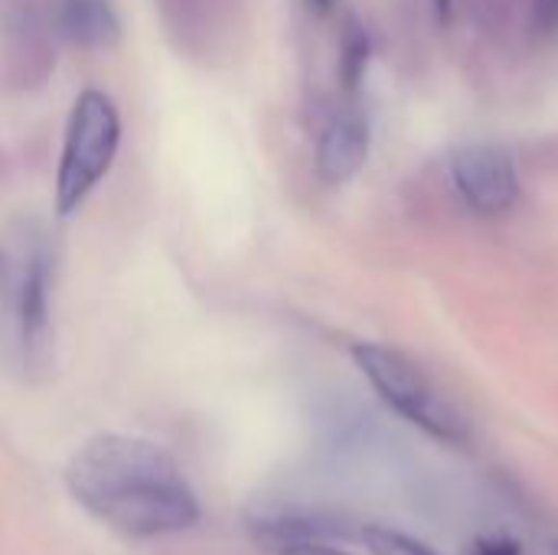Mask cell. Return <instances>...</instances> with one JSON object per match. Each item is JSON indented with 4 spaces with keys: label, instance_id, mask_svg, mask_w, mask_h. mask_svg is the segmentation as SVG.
Segmentation results:
<instances>
[{
    "label": "cell",
    "instance_id": "obj_1",
    "mask_svg": "<svg viewBox=\"0 0 558 555\" xmlns=\"http://www.w3.org/2000/svg\"><path fill=\"white\" fill-rule=\"evenodd\" d=\"M69 494L105 527L128 540L183 533L199 520V504L177 461L134 435H98L65 468Z\"/></svg>",
    "mask_w": 558,
    "mask_h": 555
},
{
    "label": "cell",
    "instance_id": "obj_2",
    "mask_svg": "<svg viewBox=\"0 0 558 555\" xmlns=\"http://www.w3.org/2000/svg\"><path fill=\"white\" fill-rule=\"evenodd\" d=\"M49 275L46 236L33 222L13 226L0 245V347L23 373L43 370L49 360Z\"/></svg>",
    "mask_w": 558,
    "mask_h": 555
},
{
    "label": "cell",
    "instance_id": "obj_3",
    "mask_svg": "<svg viewBox=\"0 0 558 555\" xmlns=\"http://www.w3.org/2000/svg\"><path fill=\"white\" fill-rule=\"evenodd\" d=\"M353 363L360 366L373 393L399 419L412 422L425 435L448 442V445H461L468 438V419L405 353L383 347V343H356Z\"/></svg>",
    "mask_w": 558,
    "mask_h": 555
},
{
    "label": "cell",
    "instance_id": "obj_4",
    "mask_svg": "<svg viewBox=\"0 0 558 555\" xmlns=\"http://www.w3.org/2000/svg\"><path fill=\"white\" fill-rule=\"evenodd\" d=\"M118 147L121 114L114 101L98 88H85L69 111L56 170V209L62 216L75 213L88 200V193L105 180Z\"/></svg>",
    "mask_w": 558,
    "mask_h": 555
},
{
    "label": "cell",
    "instance_id": "obj_5",
    "mask_svg": "<svg viewBox=\"0 0 558 555\" xmlns=\"http://www.w3.org/2000/svg\"><path fill=\"white\" fill-rule=\"evenodd\" d=\"M451 177L464 203L481 216H504L520 200V173L500 144H468L451 160Z\"/></svg>",
    "mask_w": 558,
    "mask_h": 555
},
{
    "label": "cell",
    "instance_id": "obj_6",
    "mask_svg": "<svg viewBox=\"0 0 558 555\" xmlns=\"http://www.w3.org/2000/svg\"><path fill=\"white\" fill-rule=\"evenodd\" d=\"M369 157V124L360 111H340L327 121L317 141V173L324 183H350Z\"/></svg>",
    "mask_w": 558,
    "mask_h": 555
},
{
    "label": "cell",
    "instance_id": "obj_7",
    "mask_svg": "<svg viewBox=\"0 0 558 555\" xmlns=\"http://www.w3.org/2000/svg\"><path fill=\"white\" fill-rule=\"evenodd\" d=\"M56 23L72 43L92 49L111 46L121 36V23L111 0H59Z\"/></svg>",
    "mask_w": 558,
    "mask_h": 555
},
{
    "label": "cell",
    "instance_id": "obj_8",
    "mask_svg": "<svg viewBox=\"0 0 558 555\" xmlns=\"http://www.w3.org/2000/svg\"><path fill=\"white\" fill-rule=\"evenodd\" d=\"M366 62H369V36L366 29L350 20L347 23V33H343V43H340V79H343V88H356L363 72H366Z\"/></svg>",
    "mask_w": 558,
    "mask_h": 555
},
{
    "label": "cell",
    "instance_id": "obj_9",
    "mask_svg": "<svg viewBox=\"0 0 558 555\" xmlns=\"http://www.w3.org/2000/svg\"><path fill=\"white\" fill-rule=\"evenodd\" d=\"M363 543L373 555H438L428 546H422L418 540L396 533V530H379V527H366L363 530Z\"/></svg>",
    "mask_w": 558,
    "mask_h": 555
},
{
    "label": "cell",
    "instance_id": "obj_10",
    "mask_svg": "<svg viewBox=\"0 0 558 555\" xmlns=\"http://www.w3.org/2000/svg\"><path fill=\"white\" fill-rule=\"evenodd\" d=\"M468 555H523V546L513 536H481Z\"/></svg>",
    "mask_w": 558,
    "mask_h": 555
},
{
    "label": "cell",
    "instance_id": "obj_11",
    "mask_svg": "<svg viewBox=\"0 0 558 555\" xmlns=\"http://www.w3.org/2000/svg\"><path fill=\"white\" fill-rule=\"evenodd\" d=\"M275 555H350L324 540H298V543H281L275 546Z\"/></svg>",
    "mask_w": 558,
    "mask_h": 555
},
{
    "label": "cell",
    "instance_id": "obj_12",
    "mask_svg": "<svg viewBox=\"0 0 558 555\" xmlns=\"http://www.w3.org/2000/svg\"><path fill=\"white\" fill-rule=\"evenodd\" d=\"M533 26L549 36L558 29V0H533Z\"/></svg>",
    "mask_w": 558,
    "mask_h": 555
},
{
    "label": "cell",
    "instance_id": "obj_13",
    "mask_svg": "<svg viewBox=\"0 0 558 555\" xmlns=\"http://www.w3.org/2000/svg\"><path fill=\"white\" fill-rule=\"evenodd\" d=\"M16 3L23 7V13H26V16H33V10H36V3H39V0H16ZM56 7H59V0H56Z\"/></svg>",
    "mask_w": 558,
    "mask_h": 555
},
{
    "label": "cell",
    "instance_id": "obj_14",
    "mask_svg": "<svg viewBox=\"0 0 558 555\" xmlns=\"http://www.w3.org/2000/svg\"><path fill=\"white\" fill-rule=\"evenodd\" d=\"M311 7H314V10H320V13H327V10L333 7V0H311Z\"/></svg>",
    "mask_w": 558,
    "mask_h": 555
},
{
    "label": "cell",
    "instance_id": "obj_15",
    "mask_svg": "<svg viewBox=\"0 0 558 555\" xmlns=\"http://www.w3.org/2000/svg\"><path fill=\"white\" fill-rule=\"evenodd\" d=\"M448 10H451V0H438V13H441V20H448Z\"/></svg>",
    "mask_w": 558,
    "mask_h": 555
}]
</instances>
